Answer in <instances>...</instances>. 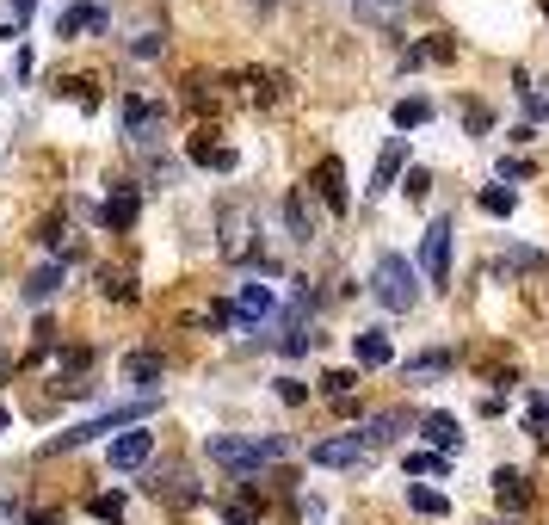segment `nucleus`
<instances>
[{
	"label": "nucleus",
	"instance_id": "e433bc0d",
	"mask_svg": "<svg viewBox=\"0 0 549 525\" xmlns=\"http://www.w3.org/2000/svg\"><path fill=\"white\" fill-rule=\"evenodd\" d=\"M531 433H537V439H549V402H537V408H531Z\"/></svg>",
	"mask_w": 549,
	"mask_h": 525
},
{
	"label": "nucleus",
	"instance_id": "a878e982",
	"mask_svg": "<svg viewBox=\"0 0 549 525\" xmlns=\"http://www.w3.org/2000/svg\"><path fill=\"white\" fill-rule=\"evenodd\" d=\"M87 507H93V519H105V525H118V519H124V495H93Z\"/></svg>",
	"mask_w": 549,
	"mask_h": 525
},
{
	"label": "nucleus",
	"instance_id": "393cba45",
	"mask_svg": "<svg viewBox=\"0 0 549 525\" xmlns=\"http://www.w3.org/2000/svg\"><path fill=\"white\" fill-rule=\"evenodd\" d=\"M506 266H512V272H543L549 254H537V248H506Z\"/></svg>",
	"mask_w": 549,
	"mask_h": 525
},
{
	"label": "nucleus",
	"instance_id": "58836bf2",
	"mask_svg": "<svg viewBox=\"0 0 549 525\" xmlns=\"http://www.w3.org/2000/svg\"><path fill=\"white\" fill-rule=\"evenodd\" d=\"M19 519H25V513H19V507H13L7 495H0V525H19Z\"/></svg>",
	"mask_w": 549,
	"mask_h": 525
},
{
	"label": "nucleus",
	"instance_id": "4468645a",
	"mask_svg": "<svg viewBox=\"0 0 549 525\" xmlns=\"http://www.w3.org/2000/svg\"><path fill=\"white\" fill-rule=\"evenodd\" d=\"M401 161H408V136H389V143H383V155H377V180H371V192H389V186H395Z\"/></svg>",
	"mask_w": 549,
	"mask_h": 525
},
{
	"label": "nucleus",
	"instance_id": "1a4fd4ad",
	"mask_svg": "<svg viewBox=\"0 0 549 525\" xmlns=\"http://www.w3.org/2000/svg\"><path fill=\"white\" fill-rule=\"evenodd\" d=\"M99 217H105V229H130V223H136V186H130V180H118L112 192H105Z\"/></svg>",
	"mask_w": 549,
	"mask_h": 525
},
{
	"label": "nucleus",
	"instance_id": "c9c22d12",
	"mask_svg": "<svg viewBox=\"0 0 549 525\" xmlns=\"http://www.w3.org/2000/svg\"><path fill=\"white\" fill-rule=\"evenodd\" d=\"M309 346H315V334H303V328L284 334V353H309Z\"/></svg>",
	"mask_w": 549,
	"mask_h": 525
},
{
	"label": "nucleus",
	"instance_id": "c756f323",
	"mask_svg": "<svg viewBox=\"0 0 549 525\" xmlns=\"http://www.w3.org/2000/svg\"><path fill=\"white\" fill-rule=\"evenodd\" d=\"M445 365H451L445 353H426V359H408V377H438Z\"/></svg>",
	"mask_w": 549,
	"mask_h": 525
},
{
	"label": "nucleus",
	"instance_id": "cd10ccee",
	"mask_svg": "<svg viewBox=\"0 0 549 525\" xmlns=\"http://www.w3.org/2000/svg\"><path fill=\"white\" fill-rule=\"evenodd\" d=\"M420 56H426V62H451V56H457V44H451V31H438L432 44H420Z\"/></svg>",
	"mask_w": 549,
	"mask_h": 525
},
{
	"label": "nucleus",
	"instance_id": "b1692460",
	"mask_svg": "<svg viewBox=\"0 0 549 525\" xmlns=\"http://www.w3.org/2000/svg\"><path fill=\"white\" fill-rule=\"evenodd\" d=\"M56 285H62V266H44V272H31V285H25V297H31V303H44V297H50Z\"/></svg>",
	"mask_w": 549,
	"mask_h": 525
},
{
	"label": "nucleus",
	"instance_id": "2f4dec72",
	"mask_svg": "<svg viewBox=\"0 0 549 525\" xmlns=\"http://www.w3.org/2000/svg\"><path fill=\"white\" fill-rule=\"evenodd\" d=\"M463 124H469L475 136H482V130H488L494 118H488V105H475V99H469V105H463Z\"/></svg>",
	"mask_w": 549,
	"mask_h": 525
},
{
	"label": "nucleus",
	"instance_id": "a211bd4d",
	"mask_svg": "<svg viewBox=\"0 0 549 525\" xmlns=\"http://www.w3.org/2000/svg\"><path fill=\"white\" fill-rule=\"evenodd\" d=\"M192 161H198V167H216V173H229V167H235V149H229V143H210V136H198V143H192Z\"/></svg>",
	"mask_w": 549,
	"mask_h": 525
},
{
	"label": "nucleus",
	"instance_id": "0eeeda50",
	"mask_svg": "<svg viewBox=\"0 0 549 525\" xmlns=\"http://www.w3.org/2000/svg\"><path fill=\"white\" fill-rule=\"evenodd\" d=\"M149 451H155V433L149 427H130L112 439V470H142L149 464Z\"/></svg>",
	"mask_w": 549,
	"mask_h": 525
},
{
	"label": "nucleus",
	"instance_id": "9b49d317",
	"mask_svg": "<svg viewBox=\"0 0 549 525\" xmlns=\"http://www.w3.org/2000/svg\"><path fill=\"white\" fill-rule=\"evenodd\" d=\"M272 309H278V291H272V285H241V309H235L241 328H260Z\"/></svg>",
	"mask_w": 549,
	"mask_h": 525
},
{
	"label": "nucleus",
	"instance_id": "f704fd0d",
	"mask_svg": "<svg viewBox=\"0 0 549 525\" xmlns=\"http://www.w3.org/2000/svg\"><path fill=\"white\" fill-rule=\"evenodd\" d=\"M426 186H432V173L426 167H408V198H426Z\"/></svg>",
	"mask_w": 549,
	"mask_h": 525
},
{
	"label": "nucleus",
	"instance_id": "473e14b6",
	"mask_svg": "<svg viewBox=\"0 0 549 525\" xmlns=\"http://www.w3.org/2000/svg\"><path fill=\"white\" fill-rule=\"evenodd\" d=\"M519 99H525V118H543V112H549V99H543L537 87H519Z\"/></svg>",
	"mask_w": 549,
	"mask_h": 525
},
{
	"label": "nucleus",
	"instance_id": "a19ab883",
	"mask_svg": "<svg viewBox=\"0 0 549 525\" xmlns=\"http://www.w3.org/2000/svg\"><path fill=\"white\" fill-rule=\"evenodd\" d=\"M7 420H13V414H7V408H0V433H7Z\"/></svg>",
	"mask_w": 549,
	"mask_h": 525
},
{
	"label": "nucleus",
	"instance_id": "f257e3e1",
	"mask_svg": "<svg viewBox=\"0 0 549 525\" xmlns=\"http://www.w3.org/2000/svg\"><path fill=\"white\" fill-rule=\"evenodd\" d=\"M204 458L210 464H223V470H235V476H253L260 464H284L290 458V439H278V433H266V439H204Z\"/></svg>",
	"mask_w": 549,
	"mask_h": 525
},
{
	"label": "nucleus",
	"instance_id": "dca6fc26",
	"mask_svg": "<svg viewBox=\"0 0 549 525\" xmlns=\"http://www.w3.org/2000/svg\"><path fill=\"white\" fill-rule=\"evenodd\" d=\"M395 433H401V414H371V420H358V445H364V451H383Z\"/></svg>",
	"mask_w": 549,
	"mask_h": 525
},
{
	"label": "nucleus",
	"instance_id": "bb28decb",
	"mask_svg": "<svg viewBox=\"0 0 549 525\" xmlns=\"http://www.w3.org/2000/svg\"><path fill=\"white\" fill-rule=\"evenodd\" d=\"M352 383H358V371H327V377H321V390L334 396V402H346V396H352Z\"/></svg>",
	"mask_w": 549,
	"mask_h": 525
},
{
	"label": "nucleus",
	"instance_id": "4be33fe9",
	"mask_svg": "<svg viewBox=\"0 0 549 525\" xmlns=\"http://www.w3.org/2000/svg\"><path fill=\"white\" fill-rule=\"evenodd\" d=\"M475 204H482L488 217H512V204H519V192H512V186H482V198H475Z\"/></svg>",
	"mask_w": 549,
	"mask_h": 525
},
{
	"label": "nucleus",
	"instance_id": "4c0bfd02",
	"mask_svg": "<svg viewBox=\"0 0 549 525\" xmlns=\"http://www.w3.org/2000/svg\"><path fill=\"white\" fill-rule=\"evenodd\" d=\"M278 396H284V402H303L309 390H303V383H297V377H278Z\"/></svg>",
	"mask_w": 549,
	"mask_h": 525
},
{
	"label": "nucleus",
	"instance_id": "2eb2a0df",
	"mask_svg": "<svg viewBox=\"0 0 549 525\" xmlns=\"http://www.w3.org/2000/svg\"><path fill=\"white\" fill-rule=\"evenodd\" d=\"M494 501H500V507H512V513H525V507H531L525 476H519V470H494Z\"/></svg>",
	"mask_w": 549,
	"mask_h": 525
},
{
	"label": "nucleus",
	"instance_id": "6e6552de",
	"mask_svg": "<svg viewBox=\"0 0 549 525\" xmlns=\"http://www.w3.org/2000/svg\"><path fill=\"white\" fill-rule=\"evenodd\" d=\"M315 192H321V204L334 210V217H346V167H340V155H327L321 167H315Z\"/></svg>",
	"mask_w": 549,
	"mask_h": 525
},
{
	"label": "nucleus",
	"instance_id": "412c9836",
	"mask_svg": "<svg viewBox=\"0 0 549 525\" xmlns=\"http://www.w3.org/2000/svg\"><path fill=\"white\" fill-rule=\"evenodd\" d=\"M124 377H136L142 390H149V383L161 377V353H130V359H124Z\"/></svg>",
	"mask_w": 549,
	"mask_h": 525
},
{
	"label": "nucleus",
	"instance_id": "423d86ee",
	"mask_svg": "<svg viewBox=\"0 0 549 525\" xmlns=\"http://www.w3.org/2000/svg\"><path fill=\"white\" fill-rule=\"evenodd\" d=\"M216 248H223V260H253V217L241 204L223 210V241H216Z\"/></svg>",
	"mask_w": 549,
	"mask_h": 525
},
{
	"label": "nucleus",
	"instance_id": "20e7f679",
	"mask_svg": "<svg viewBox=\"0 0 549 525\" xmlns=\"http://www.w3.org/2000/svg\"><path fill=\"white\" fill-rule=\"evenodd\" d=\"M451 235H457V223L438 217L426 229V241H420V272L432 278V285H445V278H451Z\"/></svg>",
	"mask_w": 549,
	"mask_h": 525
},
{
	"label": "nucleus",
	"instance_id": "72a5a7b5",
	"mask_svg": "<svg viewBox=\"0 0 549 525\" xmlns=\"http://www.w3.org/2000/svg\"><path fill=\"white\" fill-rule=\"evenodd\" d=\"M525 173H531V161H525V155H512V161H500V186H506V180H525Z\"/></svg>",
	"mask_w": 549,
	"mask_h": 525
},
{
	"label": "nucleus",
	"instance_id": "9d476101",
	"mask_svg": "<svg viewBox=\"0 0 549 525\" xmlns=\"http://www.w3.org/2000/svg\"><path fill=\"white\" fill-rule=\"evenodd\" d=\"M352 359H358L364 371H377V365L395 359V346H389V334H377V328H358V334H352Z\"/></svg>",
	"mask_w": 549,
	"mask_h": 525
},
{
	"label": "nucleus",
	"instance_id": "6ab92c4d",
	"mask_svg": "<svg viewBox=\"0 0 549 525\" xmlns=\"http://www.w3.org/2000/svg\"><path fill=\"white\" fill-rule=\"evenodd\" d=\"M358 19H371V25H395L401 13H408V0H352Z\"/></svg>",
	"mask_w": 549,
	"mask_h": 525
},
{
	"label": "nucleus",
	"instance_id": "ddd939ff",
	"mask_svg": "<svg viewBox=\"0 0 549 525\" xmlns=\"http://www.w3.org/2000/svg\"><path fill=\"white\" fill-rule=\"evenodd\" d=\"M105 7H62L56 13V38H75V31H105Z\"/></svg>",
	"mask_w": 549,
	"mask_h": 525
},
{
	"label": "nucleus",
	"instance_id": "f03ea898",
	"mask_svg": "<svg viewBox=\"0 0 549 525\" xmlns=\"http://www.w3.org/2000/svg\"><path fill=\"white\" fill-rule=\"evenodd\" d=\"M371 297L383 303V309H414V297H420V272L401 260V254H383L377 260V272H371Z\"/></svg>",
	"mask_w": 549,
	"mask_h": 525
},
{
	"label": "nucleus",
	"instance_id": "7ed1b4c3",
	"mask_svg": "<svg viewBox=\"0 0 549 525\" xmlns=\"http://www.w3.org/2000/svg\"><path fill=\"white\" fill-rule=\"evenodd\" d=\"M149 414H155V402H130V408H112V414L87 420V427H68L62 439H50V451H75V445H87V439H99V433H112V427H142Z\"/></svg>",
	"mask_w": 549,
	"mask_h": 525
},
{
	"label": "nucleus",
	"instance_id": "7c9ffc66",
	"mask_svg": "<svg viewBox=\"0 0 549 525\" xmlns=\"http://www.w3.org/2000/svg\"><path fill=\"white\" fill-rule=\"evenodd\" d=\"M130 50H136L142 62H149V56H161V50H167V38H161V31H142V38H136Z\"/></svg>",
	"mask_w": 549,
	"mask_h": 525
},
{
	"label": "nucleus",
	"instance_id": "f8f14e48",
	"mask_svg": "<svg viewBox=\"0 0 549 525\" xmlns=\"http://www.w3.org/2000/svg\"><path fill=\"white\" fill-rule=\"evenodd\" d=\"M124 130H130V143H149V136L161 130V105H149V99H124Z\"/></svg>",
	"mask_w": 549,
	"mask_h": 525
},
{
	"label": "nucleus",
	"instance_id": "39448f33",
	"mask_svg": "<svg viewBox=\"0 0 549 525\" xmlns=\"http://www.w3.org/2000/svg\"><path fill=\"white\" fill-rule=\"evenodd\" d=\"M309 464H321V470H364V464H371V451L358 445V433H340V439H321L309 451Z\"/></svg>",
	"mask_w": 549,
	"mask_h": 525
},
{
	"label": "nucleus",
	"instance_id": "ea45409f",
	"mask_svg": "<svg viewBox=\"0 0 549 525\" xmlns=\"http://www.w3.org/2000/svg\"><path fill=\"white\" fill-rule=\"evenodd\" d=\"M25 525H62V519H56V513H31Z\"/></svg>",
	"mask_w": 549,
	"mask_h": 525
},
{
	"label": "nucleus",
	"instance_id": "aec40b11",
	"mask_svg": "<svg viewBox=\"0 0 549 525\" xmlns=\"http://www.w3.org/2000/svg\"><path fill=\"white\" fill-rule=\"evenodd\" d=\"M420 427H426V439H432L438 451H451V445H463V433H457V420H451V414H426Z\"/></svg>",
	"mask_w": 549,
	"mask_h": 525
},
{
	"label": "nucleus",
	"instance_id": "f3484780",
	"mask_svg": "<svg viewBox=\"0 0 549 525\" xmlns=\"http://www.w3.org/2000/svg\"><path fill=\"white\" fill-rule=\"evenodd\" d=\"M408 507L426 513V519H445V513H451V501L438 495V488H426V482H408Z\"/></svg>",
	"mask_w": 549,
	"mask_h": 525
},
{
	"label": "nucleus",
	"instance_id": "5701e85b",
	"mask_svg": "<svg viewBox=\"0 0 549 525\" xmlns=\"http://www.w3.org/2000/svg\"><path fill=\"white\" fill-rule=\"evenodd\" d=\"M426 118H432L426 99H395V130H414V124H426Z\"/></svg>",
	"mask_w": 549,
	"mask_h": 525
},
{
	"label": "nucleus",
	"instance_id": "c85d7f7f",
	"mask_svg": "<svg viewBox=\"0 0 549 525\" xmlns=\"http://www.w3.org/2000/svg\"><path fill=\"white\" fill-rule=\"evenodd\" d=\"M408 476H445V458H432V451H414V458H408Z\"/></svg>",
	"mask_w": 549,
	"mask_h": 525
},
{
	"label": "nucleus",
	"instance_id": "79ce46f5",
	"mask_svg": "<svg viewBox=\"0 0 549 525\" xmlns=\"http://www.w3.org/2000/svg\"><path fill=\"white\" fill-rule=\"evenodd\" d=\"M543 13H549V0H543Z\"/></svg>",
	"mask_w": 549,
	"mask_h": 525
}]
</instances>
